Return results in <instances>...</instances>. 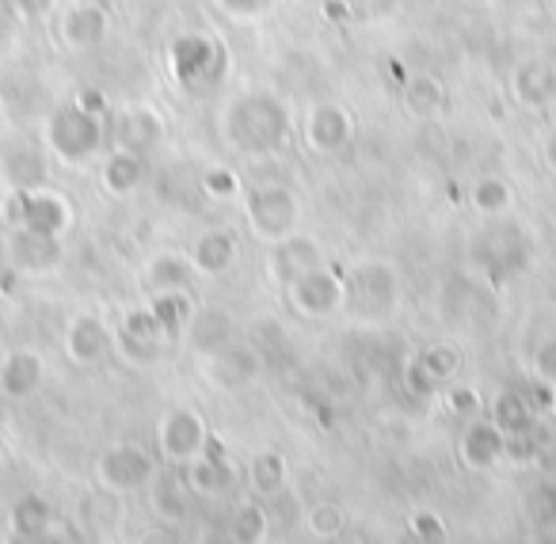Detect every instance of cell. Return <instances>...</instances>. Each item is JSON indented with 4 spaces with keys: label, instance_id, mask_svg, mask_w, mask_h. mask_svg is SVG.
<instances>
[{
    "label": "cell",
    "instance_id": "obj_1",
    "mask_svg": "<svg viewBox=\"0 0 556 544\" xmlns=\"http://www.w3.org/2000/svg\"><path fill=\"white\" fill-rule=\"evenodd\" d=\"M156 445H161V457L172 465H191L210 445L206 419L194 407H172L156 427Z\"/></svg>",
    "mask_w": 556,
    "mask_h": 544
},
{
    "label": "cell",
    "instance_id": "obj_2",
    "mask_svg": "<svg viewBox=\"0 0 556 544\" xmlns=\"http://www.w3.org/2000/svg\"><path fill=\"white\" fill-rule=\"evenodd\" d=\"M96 476H100V488L115 491V495H130V491H141L146 483H153L156 476V460L149 450L134 442L111 445L108 453L96 465Z\"/></svg>",
    "mask_w": 556,
    "mask_h": 544
},
{
    "label": "cell",
    "instance_id": "obj_3",
    "mask_svg": "<svg viewBox=\"0 0 556 544\" xmlns=\"http://www.w3.org/2000/svg\"><path fill=\"white\" fill-rule=\"evenodd\" d=\"M343 298H348V282L328 263L305 270L302 278L290 282V301H294V308L302 316H332L343 305Z\"/></svg>",
    "mask_w": 556,
    "mask_h": 544
},
{
    "label": "cell",
    "instance_id": "obj_4",
    "mask_svg": "<svg viewBox=\"0 0 556 544\" xmlns=\"http://www.w3.org/2000/svg\"><path fill=\"white\" fill-rule=\"evenodd\" d=\"M248 222L263 240H287L298 225V202L287 187H263L248 194Z\"/></svg>",
    "mask_w": 556,
    "mask_h": 544
},
{
    "label": "cell",
    "instance_id": "obj_5",
    "mask_svg": "<svg viewBox=\"0 0 556 544\" xmlns=\"http://www.w3.org/2000/svg\"><path fill=\"white\" fill-rule=\"evenodd\" d=\"M73 222V210L62 194L50 191H20L12 199V225H24L42 237H62Z\"/></svg>",
    "mask_w": 556,
    "mask_h": 544
},
{
    "label": "cell",
    "instance_id": "obj_6",
    "mask_svg": "<svg viewBox=\"0 0 556 544\" xmlns=\"http://www.w3.org/2000/svg\"><path fill=\"white\" fill-rule=\"evenodd\" d=\"M457 457L472 472H488V468H495L507 457V434L495 427L492 415H477V419L465 422L462 442H457Z\"/></svg>",
    "mask_w": 556,
    "mask_h": 544
},
{
    "label": "cell",
    "instance_id": "obj_7",
    "mask_svg": "<svg viewBox=\"0 0 556 544\" xmlns=\"http://www.w3.org/2000/svg\"><path fill=\"white\" fill-rule=\"evenodd\" d=\"M348 293L363 308H370L374 316L389 313L401 298V282H396V270L389 263H358L355 275L348 282Z\"/></svg>",
    "mask_w": 556,
    "mask_h": 544
},
{
    "label": "cell",
    "instance_id": "obj_8",
    "mask_svg": "<svg viewBox=\"0 0 556 544\" xmlns=\"http://www.w3.org/2000/svg\"><path fill=\"white\" fill-rule=\"evenodd\" d=\"M184 483L187 491L202 498H214V495H229L232 488L240 483V468L232 465L225 453H199L191 465H184Z\"/></svg>",
    "mask_w": 556,
    "mask_h": 544
},
{
    "label": "cell",
    "instance_id": "obj_9",
    "mask_svg": "<svg viewBox=\"0 0 556 544\" xmlns=\"http://www.w3.org/2000/svg\"><path fill=\"white\" fill-rule=\"evenodd\" d=\"M172 339V331L161 324V316L153 308H130L123 320V351L134 362H153L164 351V343Z\"/></svg>",
    "mask_w": 556,
    "mask_h": 544
},
{
    "label": "cell",
    "instance_id": "obj_10",
    "mask_svg": "<svg viewBox=\"0 0 556 544\" xmlns=\"http://www.w3.org/2000/svg\"><path fill=\"white\" fill-rule=\"evenodd\" d=\"M65 351H70V358L77 362V366H96V362H103V354L111 351L108 324L92 313L73 316L70 328H65Z\"/></svg>",
    "mask_w": 556,
    "mask_h": 544
},
{
    "label": "cell",
    "instance_id": "obj_11",
    "mask_svg": "<svg viewBox=\"0 0 556 544\" xmlns=\"http://www.w3.org/2000/svg\"><path fill=\"white\" fill-rule=\"evenodd\" d=\"M42 384V358L39 351H12L0 362V396L27 400Z\"/></svg>",
    "mask_w": 556,
    "mask_h": 544
},
{
    "label": "cell",
    "instance_id": "obj_12",
    "mask_svg": "<svg viewBox=\"0 0 556 544\" xmlns=\"http://www.w3.org/2000/svg\"><path fill=\"white\" fill-rule=\"evenodd\" d=\"M313 267H325V252H320L317 240L309 237H287L278 240L275 255H270V270H275V278H282V282H294V278H302L305 270Z\"/></svg>",
    "mask_w": 556,
    "mask_h": 544
},
{
    "label": "cell",
    "instance_id": "obj_13",
    "mask_svg": "<svg viewBox=\"0 0 556 544\" xmlns=\"http://www.w3.org/2000/svg\"><path fill=\"white\" fill-rule=\"evenodd\" d=\"M260 374V358H255V351H248V346H217L214 354H210V381L217 384V389H244L252 377Z\"/></svg>",
    "mask_w": 556,
    "mask_h": 544
},
{
    "label": "cell",
    "instance_id": "obj_14",
    "mask_svg": "<svg viewBox=\"0 0 556 544\" xmlns=\"http://www.w3.org/2000/svg\"><path fill=\"white\" fill-rule=\"evenodd\" d=\"M232 263H237V237H232L229 229H210L194 240V248H191L194 275H206V278L225 275Z\"/></svg>",
    "mask_w": 556,
    "mask_h": 544
},
{
    "label": "cell",
    "instance_id": "obj_15",
    "mask_svg": "<svg viewBox=\"0 0 556 544\" xmlns=\"http://www.w3.org/2000/svg\"><path fill=\"white\" fill-rule=\"evenodd\" d=\"M58 255H62L58 237H42V232L16 225V232H12V260H16L20 270H50L58 263Z\"/></svg>",
    "mask_w": 556,
    "mask_h": 544
},
{
    "label": "cell",
    "instance_id": "obj_16",
    "mask_svg": "<svg viewBox=\"0 0 556 544\" xmlns=\"http://www.w3.org/2000/svg\"><path fill=\"white\" fill-rule=\"evenodd\" d=\"M351 126H348V111L343 107H317L309 115V123H305V138H309V146L317 149V153H332V149H340L343 141H348Z\"/></svg>",
    "mask_w": 556,
    "mask_h": 544
},
{
    "label": "cell",
    "instance_id": "obj_17",
    "mask_svg": "<svg viewBox=\"0 0 556 544\" xmlns=\"http://www.w3.org/2000/svg\"><path fill=\"white\" fill-rule=\"evenodd\" d=\"M191 278H194V267H191V255H176V252H164L149 263L146 270V282L153 293L161 290H191Z\"/></svg>",
    "mask_w": 556,
    "mask_h": 544
},
{
    "label": "cell",
    "instance_id": "obj_18",
    "mask_svg": "<svg viewBox=\"0 0 556 544\" xmlns=\"http://www.w3.org/2000/svg\"><path fill=\"white\" fill-rule=\"evenodd\" d=\"M12 526L24 541H42L54 526V510H50L47 498L39 495H24L16 506H12Z\"/></svg>",
    "mask_w": 556,
    "mask_h": 544
},
{
    "label": "cell",
    "instance_id": "obj_19",
    "mask_svg": "<svg viewBox=\"0 0 556 544\" xmlns=\"http://www.w3.org/2000/svg\"><path fill=\"white\" fill-rule=\"evenodd\" d=\"M103 31H108V16H103L100 9H92V4H85V9H73L70 16L62 20V39L70 42V47H77V50L100 42Z\"/></svg>",
    "mask_w": 556,
    "mask_h": 544
},
{
    "label": "cell",
    "instance_id": "obj_20",
    "mask_svg": "<svg viewBox=\"0 0 556 544\" xmlns=\"http://www.w3.org/2000/svg\"><path fill=\"white\" fill-rule=\"evenodd\" d=\"M302 526H305V533L320 544L340 541V536L348 533V510H343L340 503H328L325 498V503H313L309 510H305Z\"/></svg>",
    "mask_w": 556,
    "mask_h": 544
},
{
    "label": "cell",
    "instance_id": "obj_21",
    "mask_svg": "<svg viewBox=\"0 0 556 544\" xmlns=\"http://www.w3.org/2000/svg\"><path fill=\"white\" fill-rule=\"evenodd\" d=\"M248 483H252L255 495H275V491L287 488V457L275 450H263L248 465Z\"/></svg>",
    "mask_w": 556,
    "mask_h": 544
},
{
    "label": "cell",
    "instance_id": "obj_22",
    "mask_svg": "<svg viewBox=\"0 0 556 544\" xmlns=\"http://www.w3.org/2000/svg\"><path fill=\"white\" fill-rule=\"evenodd\" d=\"M492 419L507 438H522V430H530L533 407L522 392H500L492 404Z\"/></svg>",
    "mask_w": 556,
    "mask_h": 544
},
{
    "label": "cell",
    "instance_id": "obj_23",
    "mask_svg": "<svg viewBox=\"0 0 556 544\" xmlns=\"http://www.w3.org/2000/svg\"><path fill=\"white\" fill-rule=\"evenodd\" d=\"M267 529H270V518L260 503H240L232 510V521H229V541L232 544H263L267 541Z\"/></svg>",
    "mask_w": 556,
    "mask_h": 544
},
{
    "label": "cell",
    "instance_id": "obj_24",
    "mask_svg": "<svg viewBox=\"0 0 556 544\" xmlns=\"http://www.w3.org/2000/svg\"><path fill=\"white\" fill-rule=\"evenodd\" d=\"M149 308L161 316V324L172 331V336H176V331H184L187 324H191V316H194L191 290H161V293H153V305H149Z\"/></svg>",
    "mask_w": 556,
    "mask_h": 544
},
{
    "label": "cell",
    "instance_id": "obj_25",
    "mask_svg": "<svg viewBox=\"0 0 556 544\" xmlns=\"http://www.w3.org/2000/svg\"><path fill=\"white\" fill-rule=\"evenodd\" d=\"M138 184H141V161L130 149H118V153L103 164V187H108L111 194H130Z\"/></svg>",
    "mask_w": 556,
    "mask_h": 544
},
{
    "label": "cell",
    "instance_id": "obj_26",
    "mask_svg": "<svg viewBox=\"0 0 556 544\" xmlns=\"http://www.w3.org/2000/svg\"><path fill=\"white\" fill-rule=\"evenodd\" d=\"M419 366L431 374V381L434 384H442V381H454L457 377V369H462V354L454 351L450 343H431L424 354H419Z\"/></svg>",
    "mask_w": 556,
    "mask_h": 544
},
{
    "label": "cell",
    "instance_id": "obj_27",
    "mask_svg": "<svg viewBox=\"0 0 556 544\" xmlns=\"http://www.w3.org/2000/svg\"><path fill=\"white\" fill-rule=\"evenodd\" d=\"M510 199H515L510 184H503L500 176H488L472 187V206H477L480 214H503V210H510Z\"/></svg>",
    "mask_w": 556,
    "mask_h": 544
},
{
    "label": "cell",
    "instance_id": "obj_28",
    "mask_svg": "<svg viewBox=\"0 0 556 544\" xmlns=\"http://www.w3.org/2000/svg\"><path fill=\"white\" fill-rule=\"evenodd\" d=\"M408 529H412V536H416L419 544H450L446 518H442L439 510H427V506H419V510H412Z\"/></svg>",
    "mask_w": 556,
    "mask_h": 544
},
{
    "label": "cell",
    "instance_id": "obj_29",
    "mask_svg": "<svg viewBox=\"0 0 556 544\" xmlns=\"http://www.w3.org/2000/svg\"><path fill=\"white\" fill-rule=\"evenodd\" d=\"M446 407L450 415H457V419H477V415H484V396H480L472 384H454V389H446Z\"/></svg>",
    "mask_w": 556,
    "mask_h": 544
},
{
    "label": "cell",
    "instance_id": "obj_30",
    "mask_svg": "<svg viewBox=\"0 0 556 544\" xmlns=\"http://www.w3.org/2000/svg\"><path fill=\"white\" fill-rule=\"evenodd\" d=\"M408 103L412 111H419V115H431V111H439L442 103V88L434 77H416L408 85Z\"/></svg>",
    "mask_w": 556,
    "mask_h": 544
},
{
    "label": "cell",
    "instance_id": "obj_31",
    "mask_svg": "<svg viewBox=\"0 0 556 544\" xmlns=\"http://www.w3.org/2000/svg\"><path fill=\"white\" fill-rule=\"evenodd\" d=\"M533 374H538L541 384H553L556 389V339H545V343L533 351Z\"/></svg>",
    "mask_w": 556,
    "mask_h": 544
},
{
    "label": "cell",
    "instance_id": "obj_32",
    "mask_svg": "<svg viewBox=\"0 0 556 544\" xmlns=\"http://www.w3.org/2000/svg\"><path fill=\"white\" fill-rule=\"evenodd\" d=\"M206 191L217 194V199H232V194L240 191V184H237V176H232V172L214 168V172H206Z\"/></svg>",
    "mask_w": 556,
    "mask_h": 544
},
{
    "label": "cell",
    "instance_id": "obj_33",
    "mask_svg": "<svg viewBox=\"0 0 556 544\" xmlns=\"http://www.w3.org/2000/svg\"><path fill=\"white\" fill-rule=\"evenodd\" d=\"M408 389L416 392V396H431L434 392V381H431V374H427L419 362H412L408 366Z\"/></svg>",
    "mask_w": 556,
    "mask_h": 544
},
{
    "label": "cell",
    "instance_id": "obj_34",
    "mask_svg": "<svg viewBox=\"0 0 556 544\" xmlns=\"http://www.w3.org/2000/svg\"><path fill=\"white\" fill-rule=\"evenodd\" d=\"M134 544H176V536H172L168 526H149Z\"/></svg>",
    "mask_w": 556,
    "mask_h": 544
},
{
    "label": "cell",
    "instance_id": "obj_35",
    "mask_svg": "<svg viewBox=\"0 0 556 544\" xmlns=\"http://www.w3.org/2000/svg\"><path fill=\"white\" fill-rule=\"evenodd\" d=\"M103 107H108V100H103L100 92H85V96H80V111H88V115H100Z\"/></svg>",
    "mask_w": 556,
    "mask_h": 544
},
{
    "label": "cell",
    "instance_id": "obj_36",
    "mask_svg": "<svg viewBox=\"0 0 556 544\" xmlns=\"http://www.w3.org/2000/svg\"><path fill=\"white\" fill-rule=\"evenodd\" d=\"M325 16L328 20H351V9L343 0H325Z\"/></svg>",
    "mask_w": 556,
    "mask_h": 544
},
{
    "label": "cell",
    "instance_id": "obj_37",
    "mask_svg": "<svg viewBox=\"0 0 556 544\" xmlns=\"http://www.w3.org/2000/svg\"><path fill=\"white\" fill-rule=\"evenodd\" d=\"M27 544H39V541H27Z\"/></svg>",
    "mask_w": 556,
    "mask_h": 544
}]
</instances>
